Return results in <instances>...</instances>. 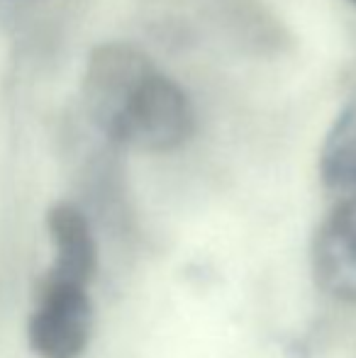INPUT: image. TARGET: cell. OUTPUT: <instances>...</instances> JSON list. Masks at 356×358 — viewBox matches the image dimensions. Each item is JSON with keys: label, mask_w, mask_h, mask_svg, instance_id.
Returning a JSON list of instances; mask_svg holds the SVG:
<instances>
[{"label": "cell", "mask_w": 356, "mask_h": 358, "mask_svg": "<svg viewBox=\"0 0 356 358\" xmlns=\"http://www.w3.org/2000/svg\"><path fill=\"white\" fill-rule=\"evenodd\" d=\"M47 231L54 251L49 273L93 283L98 271V241L88 217L73 203H54L47 213Z\"/></svg>", "instance_id": "obj_4"}, {"label": "cell", "mask_w": 356, "mask_h": 358, "mask_svg": "<svg viewBox=\"0 0 356 358\" xmlns=\"http://www.w3.org/2000/svg\"><path fill=\"white\" fill-rule=\"evenodd\" d=\"M349 3H352V5H356V0H349Z\"/></svg>", "instance_id": "obj_6"}, {"label": "cell", "mask_w": 356, "mask_h": 358, "mask_svg": "<svg viewBox=\"0 0 356 358\" xmlns=\"http://www.w3.org/2000/svg\"><path fill=\"white\" fill-rule=\"evenodd\" d=\"M95 327L90 283L44 273L27 320V341L37 358H81Z\"/></svg>", "instance_id": "obj_2"}, {"label": "cell", "mask_w": 356, "mask_h": 358, "mask_svg": "<svg viewBox=\"0 0 356 358\" xmlns=\"http://www.w3.org/2000/svg\"><path fill=\"white\" fill-rule=\"evenodd\" d=\"M320 178L339 195L356 193V93L339 110L322 142Z\"/></svg>", "instance_id": "obj_5"}, {"label": "cell", "mask_w": 356, "mask_h": 358, "mask_svg": "<svg viewBox=\"0 0 356 358\" xmlns=\"http://www.w3.org/2000/svg\"><path fill=\"white\" fill-rule=\"evenodd\" d=\"M81 100L95 129L118 146L169 154L195 134L188 93L129 42H105L88 54Z\"/></svg>", "instance_id": "obj_1"}, {"label": "cell", "mask_w": 356, "mask_h": 358, "mask_svg": "<svg viewBox=\"0 0 356 358\" xmlns=\"http://www.w3.org/2000/svg\"><path fill=\"white\" fill-rule=\"evenodd\" d=\"M313 278L325 295L356 305V193L342 195L310 244Z\"/></svg>", "instance_id": "obj_3"}]
</instances>
